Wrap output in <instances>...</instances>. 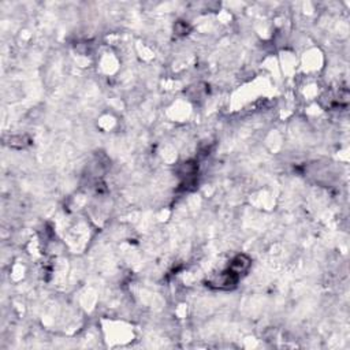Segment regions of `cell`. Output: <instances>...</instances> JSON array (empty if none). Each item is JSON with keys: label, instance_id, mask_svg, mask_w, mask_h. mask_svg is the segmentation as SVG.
<instances>
[{"label": "cell", "instance_id": "6da1fadb", "mask_svg": "<svg viewBox=\"0 0 350 350\" xmlns=\"http://www.w3.org/2000/svg\"><path fill=\"white\" fill-rule=\"evenodd\" d=\"M249 267H251V259L245 256V255H238V256H235L233 259L229 269L231 272H234V274L239 276L242 272H247Z\"/></svg>", "mask_w": 350, "mask_h": 350}]
</instances>
